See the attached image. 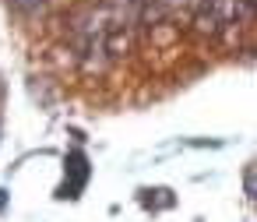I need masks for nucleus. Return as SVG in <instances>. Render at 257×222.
Segmentation results:
<instances>
[{
  "mask_svg": "<svg viewBox=\"0 0 257 222\" xmlns=\"http://www.w3.org/2000/svg\"><path fill=\"white\" fill-rule=\"evenodd\" d=\"M67 169H71V176H74V180L60 190V197H78V190H81V187H85V180H88V159H85L81 152H71V155H67Z\"/></svg>",
  "mask_w": 257,
  "mask_h": 222,
  "instance_id": "f257e3e1",
  "label": "nucleus"
}]
</instances>
